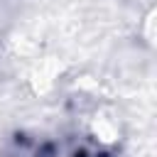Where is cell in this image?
Instances as JSON below:
<instances>
[{
    "instance_id": "6da1fadb",
    "label": "cell",
    "mask_w": 157,
    "mask_h": 157,
    "mask_svg": "<svg viewBox=\"0 0 157 157\" xmlns=\"http://www.w3.org/2000/svg\"><path fill=\"white\" fill-rule=\"evenodd\" d=\"M10 157H113L103 145L91 137H37L17 140Z\"/></svg>"
}]
</instances>
